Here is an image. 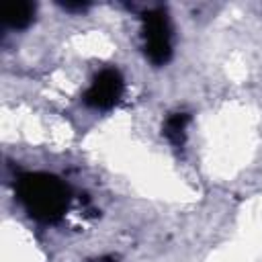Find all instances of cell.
Returning <instances> with one entry per match:
<instances>
[{
	"label": "cell",
	"instance_id": "3957f363",
	"mask_svg": "<svg viewBox=\"0 0 262 262\" xmlns=\"http://www.w3.org/2000/svg\"><path fill=\"white\" fill-rule=\"evenodd\" d=\"M121 90H123L121 76L115 70H104L90 84V88L86 92V100L96 108H106L119 100Z\"/></svg>",
	"mask_w": 262,
	"mask_h": 262
},
{
	"label": "cell",
	"instance_id": "7a4b0ae2",
	"mask_svg": "<svg viewBox=\"0 0 262 262\" xmlns=\"http://www.w3.org/2000/svg\"><path fill=\"white\" fill-rule=\"evenodd\" d=\"M145 51L156 63L166 61L170 55V27L162 12H154L145 20Z\"/></svg>",
	"mask_w": 262,
	"mask_h": 262
},
{
	"label": "cell",
	"instance_id": "6da1fadb",
	"mask_svg": "<svg viewBox=\"0 0 262 262\" xmlns=\"http://www.w3.org/2000/svg\"><path fill=\"white\" fill-rule=\"evenodd\" d=\"M23 201L27 207L45 219H53L66 207V188L53 178H27L20 186Z\"/></svg>",
	"mask_w": 262,
	"mask_h": 262
},
{
	"label": "cell",
	"instance_id": "277c9868",
	"mask_svg": "<svg viewBox=\"0 0 262 262\" xmlns=\"http://www.w3.org/2000/svg\"><path fill=\"white\" fill-rule=\"evenodd\" d=\"M33 14H35V6L33 4H29V2H16V4H10L4 10V20L12 29H23V27H27L33 20Z\"/></svg>",
	"mask_w": 262,
	"mask_h": 262
}]
</instances>
